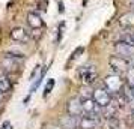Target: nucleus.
<instances>
[{"label":"nucleus","mask_w":134,"mask_h":129,"mask_svg":"<svg viewBox=\"0 0 134 129\" xmlns=\"http://www.w3.org/2000/svg\"><path fill=\"white\" fill-rule=\"evenodd\" d=\"M104 86L110 93H119L124 89V80L119 74H110L104 78Z\"/></svg>","instance_id":"1"},{"label":"nucleus","mask_w":134,"mask_h":129,"mask_svg":"<svg viewBox=\"0 0 134 129\" xmlns=\"http://www.w3.org/2000/svg\"><path fill=\"white\" fill-rule=\"evenodd\" d=\"M79 78L81 80V83H85V84H92V83H95V80L98 78L97 66H93V65H86L83 68H80Z\"/></svg>","instance_id":"2"},{"label":"nucleus","mask_w":134,"mask_h":129,"mask_svg":"<svg viewBox=\"0 0 134 129\" xmlns=\"http://www.w3.org/2000/svg\"><path fill=\"white\" fill-rule=\"evenodd\" d=\"M92 98L95 99V102H97L101 108H107L111 105V96H110V92L107 89H95L93 93H92Z\"/></svg>","instance_id":"3"},{"label":"nucleus","mask_w":134,"mask_h":129,"mask_svg":"<svg viewBox=\"0 0 134 129\" xmlns=\"http://www.w3.org/2000/svg\"><path fill=\"white\" fill-rule=\"evenodd\" d=\"M109 65H110V68L113 69L115 72H118V74L127 72L128 69H130V62H128V59L121 57V56H111L109 59Z\"/></svg>","instance_id":"4"},{"label":"nucleus","mask_w":134,"mask_h":129,"mask_svg":"<svg viewBox=\"0 0 134 129\" xmlns=\"http://www.w3.org/2000/svg\"><path fill=\"white\" fill-rule=\"evenodd\" d=\"M115 48L118 51V56H121V57H125V59L134 57V45L130 44L128 41H119V42H116Z\"/></svg>","instance_id":"5"},{"label":"nucleus","mask_w":134,"mask_h":129,"mask_svg":"<svg viewBox=\"0 0 134 129\" xmlns=\"http://www.w3.org/2000/svg\"><path fill=\"white\" fill-rule=\"evenodd\" d=\"M81 105H83V111H85V114H99L101 113V107L95 102V99L93 98H85L81 99Z\"/></svg>","instance_id":"6"},{"label":"nucleus","mask_w":134,"mask_h":129,"mask_svg":"<svg viewBox=\"0 0 134 129\" xmlns=\"http://www.w3.org/2000/svg\"><path fill=\"white\" fill-rule=\"evenodd\" d=\"M66 111H68V114H71V116L81 117V114L85 113V111H83V105H81V99L72 98L71 101H68Z\"/></svg>","instance_id":"7"},{"label":"nucleus","mask_w":134,"mask_h":129,"mask_svg":"<svg viewBox=\"0 0 134 129\" xmlns=\"http://www.w3.org/2000/svg\"><path fill=\"white\" fill-rule=\"evenodd\" d=\"M9 36L15 42H27L29 38H30L29 36V32L26 30L24 27H14L11 30V33H9Z\"/></svg>","instance_id":"8"},{"label":"nucleus","mask_w":134,"mask_h":129,"mask_svg":"<svg viewBox=\"0 0 134 129\" xmlns=\"http://www.w3.org/2000/svg\"><path fill=\"white\" fill-rule=\"evenodd\" d=\"M2 68L6 69V71H18L20 68V60L17 59V56H6V57H3V60H2Z\"/></svg>","instance_id":"9"},{"label":"nucleus","mask_w":134,"mask_h":129,"mask_svg":"<svg viewBox=\"0 0 134 129\" xmlns=\"http://www.w3.org/2000/svg\"><path fill=\"white\" fill-rule=\"evenodd\" d=\"M98 126H99V122L95 117L91 116L79 117V129H97Z\"/></svg>","instance_id":"10"},{"label":"nucleus","mask_w":134,"mask_h":129,"mask_svg":"<svg viewBox=\"0 0 134 129\" xmlns=\"http://www.w3.org/2000/svg\"><path fill=\"white\" fill-rule=\"evenodd\" d=\"M27 24L30 26L32 29L38 30V29L44 27V20L41 18V15H38L36 12H29L27 14Z\"/></svg>","instance_id":"11"},{"label":"nucleus","mask_w":134,"mask_h":129,"mask_svg":"<svg viewBox=\"0 0 134 129\" xmlns=\"http://www.w3.org/2000/svg\"><path fill=\"white\" fill-rule=\"evenodd\" d=\"M60 125H62V128H65V129H75V128H79V117L68 114L65 119H62V120H60Z\"/></svg>","instance_id":"12"},{"label":"nucleus","mask_w":134,"mask_h":129,"mask_svg":"<svg viewBox=\"0 0 134 129\" xmlns=\"http://www.w3.org/2000/svg\"><path fill=\"white\" fill-rule=\"evenodd\" d=\"M119 26L122 27H134V12H125L122 14L118 20Z\"/></svg>","instance_id":"13"},{"label":"nucleus","mask_w":134,"mask_h":129,"mask_svg":"<svg viewBox=\"0 0 134 129\" xmlns=\"http://www.w3.org/2000/svg\"><path fill=\"white\" fill-rule=\"evenodd\" d=\"M9 89H11V81H9V78L5 74H0V92L6 93V92H9Z\"/></svg>","instance_id":"14"},{"label":"nucleus","mask_w":134,"mask_h":129,"mask_svg":"<svg viewBox=\"0 0 134 129\" xmlns=\"http://www.w3.org/2000/svg\"><path fill=\"white\" fill-rule=\"evenodd\" d=\"M53 87H54V80H48V83L45 84V89H44V96L50 95L51 90H53Z\"/></svg>","instance_id":"15"},{"label":"nucleus","mask_w":134,"mask_h":129,"mask_svg":"<svg viewBox=\"0 0 134 129\" xmlns=\"http://www.w3.org/2000/svg\"><path fill=\"white\" fill-rule=\"evenodd\" d=\"M127 78H128V84L134 87V68H130L127 71Z\"/></svg>","instance_id":"16"},{"label":"nucleus","mask_w":134,"mask_h":129,"mask_svg":"<svg viewBox=\"0 0 134 129\" xmlns=\"http://www.w3.org/2000/svg\"><path fill=\"white\" fill-rule=\"evenodd\" d=\"M128 42L133 44V45H134V32L131 33V35H130V38H128Z\"/></svg>","instance_id":"17"},{"label":"nucleus","mask_w":134,"mask_h":129,"mask_svg":"<svg viewBox=\"0 0 134 129\" xmlns=\"http://www.w3.org/2000/svg\"><path fill=\"white\" fill-rule=\"evenodd\" d=\"M9 126H11V123H9V122H5L3 125H2V129H8Z\"/></svg>","instance_id":"18"},{"label":"nucleus","mask_w":134,"mask_h":129,"mask_svg":"<svg viewBox=\"0 0 134 129\" xmlns=\"http://www.w3.org/2000/svg\"><path fill=\"white\" fill-rule=\"evenodd\" d=\"M2 101H3V92H0V104H2Z\"/></svg>","instance_id":"19"},{"label":"nucleus","mask_w":134,"mask_h":129,"mask_svg":"<svg viewBox=\"0 0 134 129\" xmlns=\"http://www.w3.org/2000/svg\"><path fill=\"white\" fill-rule=\"evenodd\" d=\"M133 96H134V87H133Z\"/></svg>","instance_id":"20"}]
</instances>
